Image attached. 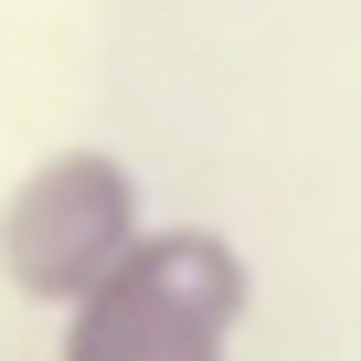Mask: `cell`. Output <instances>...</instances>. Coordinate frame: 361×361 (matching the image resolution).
<instances>
[{"label": "cell", "mask_w": 361, "mask_h": 361, "mask_svg": "<svg viewBox=\"0 0 361 361\" xmlns=\"http://www.w3.org/2000/svg\"><path fill=\"white\" fill-rule=\"evenodd\" d=\"M149 234V192L117 149H54L22 170V192L0 202V276L32 308H75L85 287L117 276V255Z\"/></svg>", "instance_id": "cell-2"}, {"label": "cell", "mask_w": 361, "mask_h": 361, "mask_svg": "<svg viewBox=\"0 0 361 361\" xmlns=\"http://www.w3.org/2000/svg\"><path fill=\"white\" fill-rule=\"evenodd\" d=\"M255 308V266L213 224H149L106 287L64 308L54 361H234V329Z\"/></svg>", "instance_id": "cell-1"}]
</instances>
